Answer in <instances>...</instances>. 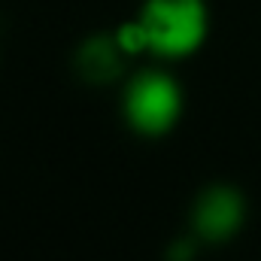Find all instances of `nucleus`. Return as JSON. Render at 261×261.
Instances as JSON below:
<instances>
[{
	"mask_svg": "<svg viewBox=\"0 0 261 261\" xmlns=\"http://www.w3.org/2000/svg\"><path fill=\"white\" fill-rule=\"evenodd\" d=\"M249 222V200L234 182H210L192 200L189 231L203 246L231 243Z\"/></svg>",
	"mask_w": 261,
	"mask_h": 261,
	"instance_id": "nucleus-3",
	"label": "nucleus"
},
{
	"mask_svg": "<svg viewBox=\"0 0 261 261\" xmlns=\"http://www.w3.org/2000/svg\"><path fill=\"white\" fill-rule=\"evenodd\" d=\"M128 61L130 58L119 46L113 31H94L73 49L70 64H73V73L79 82H85L91 88H103V85L125 82Z\"/></svg>",
	"mask_w": 261,
	"mask_h": 261,
	"instance_id": "nucleus-4",
	"label": "nucleus"
},
{
	"mask_svg": "<svg viewBox=\"0 0 261 261\" xmlns=\"http://www.w3.org/2000/svg\"><path fill=\"white\" fill-rule=\"evenodd\" d=\"M137 21L146 31L149 55L161 64H176L197 55L210 37L206 0H143Z\"/></svg>",
	"mask_w": 261,
	"mask_h": 261,
	"instance_id": "nucleus-2",
	"label": "nucleus"
},
{
	"mask_svg": "<svg viewBox=\"0 0 261 261\" xmlns=\"http://www.w3.org/2000/svg\"><path fill=\"white\" fill-rule=\"evenodd\" d=\"M186 88L167 70V64L137 67L130 70L119 88V116L134 137L161 140L182 122Z\"/></svg>",
	"mask_w": 261,
	"mask_h": 261,
	"instance_id": "nucleus-1",
	"label": "nucleus"
},
{
	"mask_svg": "<svg viewBox=\"0 0 261 261\" xmlns=\"http://www.w3.org/2000/svg\"><path fill=\"white\" fill-rule=\"evenodd\" d=\"M200 240L195 234H182V237H173L170 246L164 249V261H197V252H200Z\"/></svg>",
	"mask_w": 261,
	"mask_h": 261,
	"instance_id": "nucleus-6",
	"label": "nucleus"
},
{
	"mask_svg": "<svg viewBox=\"0 0 261 261\" xmlns=\"http://www.w3.org/2000/svg\"><path fill=\"white\" fill-rule=\"evenodd\" d=\"M113 34H116V40H119V46L125 49V55H128V58L149 55L146 31H143V24L137 21V15H134V18H128V21H122V24H116V28H113Z\"/></svg>",
	"mask_w": 261,
	"mask_h": 261,
	"instance_id": "nucleus-5",
	"label": "nucleus"
}]
</instances>
